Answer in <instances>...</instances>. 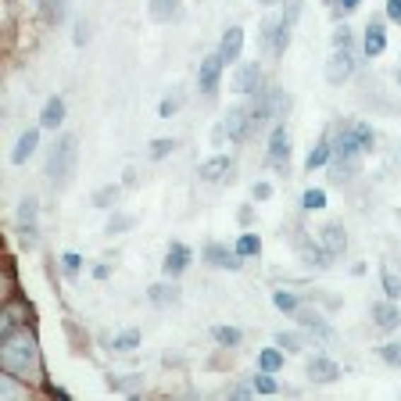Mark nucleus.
<instances>
[{
	"mask_svg": "<svg viewBox=\"0 0 401 401\" xmlns=\"http://www.w3.org/2000/svg\"><path fill=\"white\" fill-rule=\"evenodd\" d=\"M298 11H301V0H291V4H286V11H283V22L294 29V22H298Z\"/></svg>",
	"mask_w": 401,
	"mask_h": 401,
	"instance_id": "nucleus-37",
	"label": "nucleus"
},
{
	"mask_svg": "<svg viewBox=\"0 0 401 401\" xmlns=\"http://www.w3.org/2000/svg\"><path fill=\"white\" fill-rule=\"evenodd\" d=\"M76 158H79L76 136H57V144L50 147V158H47V176H50L54 187L69 183V176L76 172Z\"/></svg>",
	"mask_w": 401,
	"mask_h": 401,
	"instance_id": "nucleus-2",
	"label": "nucleus"
},
{
	"mask_svg": "<svg viewBox=\"0 0 401 401\" xmlns=\"http://www.w3.org/2000/svg\"><path fill=\"white\" fill-rule=\"evenodd\" d=\"M240 50H244V33L233 25V29H226V36H222V47H219V54H222V62H237L240 57Z\"/></svg>",
	"mask_w": 401,
	"mask_h": 401,
	"instance_id": "nucleus-14",
	"label": "nucleus"
},
{
	"mask_svg": "<svg viewBox=\"0 0 401 401\" xmlns=\"http://www.w3.org/2000/svg\"><path fill=\"white\" fill-rule=\"evenodd\" d=\"M272 305H276L283 315H294V312H298V298L286 294V291H276V294H272Z\"/></svg>",
	"mask_w": 401,
	"mask_h": 401,
	"instance_id": "nucleus-26",
	"label": "nucleus"
},
{
	"mask_svg": "<svg viewBox=\"0 0 401 401\" xmlns=\"http://www.w3.org/2000/svg\"><path fill=\"white\" fill-rule=\"evenodd\" d=\"M333 47H351V29L340 25V29L333 33Z\"/></svg>",
	"mask_w": 401,
	"mask_h": 401,
	"instance_id": "nucleus-38",
	"label": "nucleus"
},
{
	"mask_svg": "<svg viewBox=\"0 0 401 401\" xmlns=\"http://www.w3.org/2000/svg\"><path fill=\"white\" fill-rule=\"evenodd\" d=\"M133 222H136L133 215H111V219H107V233H111V237H115V233H126Z\"/></svg>",
	"mask_w": 401,
	"mask_h": 401,
	"instance_id": "nucleus-29",
	"label": "nucleus"
},
{
	"mask_svg": "<svg viewBox=\"0 0 401 401\" xmlns=\"http://www.w3.org/2000/svg\"><path fill=\"white\" fill-rule=\"evenodd\" d=\"M176 107H180V97H165V100H161V119H168Z\"/></svg>",
	"mask_w": 401,
	"mask_h": 401,
	"instance_id": "nucleus-41",
	"label": "nucleus"
},
{
	"mask_svg": "<svg viewBox=\"0 0 401 401\" xmlns=\"http://www.w3.org/2000/svg\"><path fill=\"white\" fill-rule=\"evenodd\" d=\"M359 4H362V0H340V8H344V11H355Z\"/></svg>",
	"mask_w": 401,
	"mask_h": 401,
	"instance_id": "nucleus-44",
	"label": "nucleus"
},
{
	"mask_svg": "<svg viewBox=\"0 0 401 401\" xmlns=\"http://www.w3.org/2000/svg\"><path fill=\"white\" fill-rule=\"evenodd\" d=\"M262 251V240L255 237V233H244L240 240H237V255L240 258H251V255H258Z\"/></svg>",
	"mask_w": 401,
	"mask_h": 401,
	"instance_id": "nucleus-27",
	"label": "nucleus"
},
{
	"mask_svg": "<svg viewBox=\"0 0 401 401\" xmlns=\"http://www.w3.org/2000/svg\"><path fill=\"white\" fill-rule=\"evenodd\" d=\"M222 54H208L204 62H201V69H197V86H201V93H215L219 90V79H222Z\"/></svg>",
	"mask_w": 401,
	"mask_h": 401,
	"instance_id": "nucleus-5",
	"label": "nucleus"
},
{
	"mask_svg": "<svg viewBox=\"0 0 401 401\" xmlns=\"http://www.w3.org/2000/svg\"><path fill=\"white\" fill-rule=\"evenodd\" d=\"M172 151H176V140H168V136H161V140L151 144V158H154V161H158V158H168Z\"/></svg>",
	"mask_w": 401,
	"mask_h": 401,
	"instance_id": "nucleus-31",
	"label": "nucleus"
},
{
	"mask_svg": "<svg viewBox=\"0 0 401 401\" xmlns=\"http://www.w3.org/2000/svg\"><path fill=\"white\" fill-rule=\"evenodd\" d=\"M380 359H383L387 366L401 369V344H383V348H380Z\"/></svg>",
	"mask_w": 401,
	"mask_h": 401,
	"instance_id": "nucleus-30",
	"label": "nucleus"
},
{
	"mask_svg": "<svg viewBox=\"0 0 401 401\" xmlns=\"http://www.w3.org/2000/svg\"><path fill=\"white\" fill-rule=\"evenodd\" d=\"M330 258H333V251H326L322 244H312V248H305V262H308V265H319V269H326V265H330Z\"/></svg>",
	"mask_w": 401,
	"mask_h": 401,
	"instance_id": "nucleus-25",
	"label": "nucleus"
},
{
	"mask_svg": "<svg viewBox=\"0 0 401 401\" xmlns=\"http://www.w3.org/2000/svg\"><path fill=\"white\" fill-rule=\"evenodd\" d=\"M305 373H308L312 383H333L340 376V366L333 359H326V355H315V359H308V369Z\"/></svg>",
	"mask_w": 401,
	"mask_h": 401,
	"instance_id": "nucleus-7",
	"label": "nucleus"
},
{
	"mask_svg": "<svg viewBox=\"0 0 401 401\" xmlns=\"http://www.w3.org/2000/svg\"><path fill=\"white\" fill-rule=\"evenodd\" d=\"M251 197H255V201H269V197H272V187H269V183H255V187H251Z\"/></svg>",
	"mask_w": 401,
	"mask_h": 401,
	"instance_id": "nucleus-39",
	"label": "nucleus"
},
{
	"mask_svg": "<svg viewBox=\"0 0 401 401\" xmlns=\"http://www.w3.org/2000/svg\"><path fill=\"white\" fill-rule=\"evenodd\" d=\"M62 262H65V272H69V276H76V272H79V265H83V258H79V255H65Z\"/></svg>",
	"mask_w": 401,
	"mask_h": 401,
	"instance_id": "nucleus-40",
	"label": "nucleus"
},
{
	"mask_svg": "<svg viewBox=\"0 0 401 401\" xmlns=\"http://www.w3.org/2000/svg\"><path fill=\"white\" fill-rule=\"evenodd\" d=\"M76 43H79V47L86 43V22H79V33H76Z\"/></svg>",
	"mask_w": 401,
	"mask_h": 401,
	"instance_id": "nucleus-43",
	"label": "nucleus"
},
{
	"mask_svg": "<svg viewBox=\"0 0 401 401\" xmlns=\"http://www.w3.org/2000/svg\"><path fill=\"white\" fill-rule=\"evenodd\" d=\"M355 76V57H351V47H333V57L326 62V79L333 86L348 83Z\"/></svg>",
	"mask_w": 401,
	"mask_h": 401,
	"instance_id": "nucleus-3",
	"label": "nucleus"
},
{
	"mask_svg": "<svg viewBox=\"0 0 401 401\" xmlns=\"http://www.w3.org/2000/svg\"><path fill=\"white\" fill-rule=\"evenodd\" d=\"M180 15V0H151V18L154 22H172Z\"/></svg>",
	"mask_w": 401,
	"mask_h": 401,
	"instance_id": "nucleus-18",
	"label": "nucleus"
},
{
	"mask_svg": "<svg viewBox=\"0 0 401 401\" xmlns=\"http://www.w3.org/2000/svg\"><path fill=\"white\" fill-rule=\"evenodd\" d=\"M111 201H119V187H104V190L93 194V204H97V208H107Z\"/></svg>",
	"mask_w": 401,
	"mask_h": 401,
	"instance_id": "nucleus-34",
	"label": "nucleus"
},
{
	"mask_svg": "<svg viewBox=\"0 0 401 401\" xmlns=\"http://www.w3.org/2000/svg\"><path fill=\"white\" fill-rule=\"evenodd\" d=\"M40 147V133L36 129H29V133H22V140H18V147L11 151V161L15 165H22V161H29V154Z\"/></svg>",
	"mask_w": 401,
	"mask_h": 401,
	"instance_id": "nucleus-17",
	"label": "nucleus"
},
{
	"mask_svg": "<svg viewBox=\"0 0 401 401\" xmlns=\"http://www.w3.org/2000/svg\"><path fill=\"white\" fill-rule=\"evenodd\" d=\"M387 18L401 25V0H390V4H387Z\"/></svg>",
	"mask_w": 401,
	"mask_h": 401,
	"instance_id": "nucleus-42",
	"label": "nucleus"
},
{
	"mask_svg": "<svg viewBox=\"0 0 401 401\" xmlns=\"http://www.w3.org/2000/svg\"><path fill=\"white\" fill-rule=\"evenodd\" d=\"M255 4H262V8H269V4H276V0H255Z\"/></svg>",
	"mask_w": 401,
	"mask_h": 401,
	"instance_id": "nucleus-45",
	"label": "nucleus"
},
{
	"mask_svg": "<svg viewBox=\"0 0 401 401\" xmlns=\"http://www.w3.org/2000/svg\"><path fill=\"white\" fill-rule=\"evenodd\" d=\"M298 319H301V326L315 330L319 337H330V326H326V322H322V319H319L315 312H308V308H305V312H298Z\"/></svg>",
	"mask_w": 401,
	"mask_h": 401,
	"instance_id": "nucleus-28",
	"label": "nucleus"
},
{
	"mask_svg": "<svg viewBox=\"0 0 401 401\" xmlns=\"http://www.w3.org/2000/svg\"><path fill=\"white\" fill-rule=\"evenodd\" d=\"M319 244H322L326 251L340 255V251H348V233H344V226H340V222H330V226L319 229Z\"/></svg>",
	"mask_w": 401,
	"mask_h": 401,
	"instance_id": "nucleus-8",
	"label": "nucleus"
},
{
	"mask_svg": "<svg viewBox=\"0 0 401 401\" xmlns=\"http://www.w3.org/2000/svg\"><path fill=\"white\" fill-rule=\"evenodd\" d=\"M291 158V140H286V126H276L272 136H269V161L272 165H283Z\"/></svg>",
	"mask_w": 401,
	"mask_h": 401,
	"instance_id": "nucleus-11",
	"label": "nucleus"
},
{
	"mask_svg": "<svg viewBox=\"0 0 401 401\" xmlns=\"http://www.w3.org/2000/svg\"><path fill=\"white\" fill-rule=\"evenodd\" d=\"M229 168H233V161H229L226 154H215V158H208V161L201 165V180H204V183H219V180H226Z\"/></svg>",
	"mask_w": 401,
	"mask_h": 401,
	"instance_id": "nucleus-12",
	"label": "nucleus"
},
{
	"mask_svg": "<svg viewBox=\"0 0 401 401\" xmlns=\"http://www.w3.org/2000/svg\"><path fill=\"white\" fill-rule=\"evenodd\" d=\"M255 390H258V394H276V380H272V373H258V376H255Z\"/></svg>",
	"mask_w": 401,
	"mask_h": 401,
	"instance_id": "nucleus-35",
	"label": "nucleus"
},
{
	"mask_svg": "<svg viewBox=\"0 0 401 401\" xmlns=\"http://www.w3.org/2000/svg\"><path fill=\"white\" fill-rule=\"evenodd\" d=\"M147 298H151L154 305H161V308H165V305H176V301H180V294L172 291V286H165V283H154L151 291H147Z\"/></svg>",
	"mask_w": 401,
	"mask_h": 401,
	"instance_id": "nucleus-20",
	"label": "nucleus"
},
{
	"mask_svg": "<svg viewBox=\"0 0 401 401\" xmlns=\"http://www.w3.org/2000/svg\"><path fill=\"white\" fill-rule=\"evenodd\" d=\"M36 211H40V201L36 197H25L18 204V226H36Z\"/></svg>",
	"mask_w": 401,
	"mask_h": 401,
	"instance_id": "nucleus-24",
	"label": "nucleus"
},
{
	"mask_svg": "<svg viewBox=\"0 0 401 401\" xmlns=\"http://www.w3.org/2000/svg\"><path fill=\"white\" fill-rule=\"evenodd\" d=\"M111 348H115V351H133V348H140V330H122L119 337L111 340Z\"/></svg>",
	"mask_w": 401,
	"mask_h": 401,
	"instance_id": "nucleus-22",
	"label": "nucleus"
},
{
	"mask_svg": "<svg viewBox=\"0 0 401 401\" xmlns=\"http://www.w3.org/2000/svg\"><path fill=\"white\" fill-rule=\"evenodd\" d=\"M330 158H333V147H330V140L322 136L315 147H312V154H308V172H315V168H322V165H330Z\"/></svg>",
	"mask_w": 401,
	"mask_h": 401,
	"instance_id": "nucleus-19",
	"label": "nucleus"
},
{
	"mask_svg": "<svg viewBox=\"0 0 401 401\" xmlns=\"http://www.w3.org/2000/svg\"><path fill=\"white\" fill-rule=\"evenodd\" d=\"M248 133H251V107H229L226 119H222V136L240 144Z\"/></svg>",
	"mask_w": 401,
	"mask_h": 401,
	"instance_id": "nucleus-4",
	"label": "nucleus"
},
{
	"mask_svg": "<svg viewBox=\"0 0 401 401\" xmlns=\"http://www.w3.org/2000/svg\"><path fill=\"white\" fill-rule=\"evenodd\" d=\"M397 86H401V69H397Z\"/></svg>",
	"mask_w": 401,
	"mask_h": 401,
	"instance_id": "nucleus-46",
	"label": "nucleus"
},
{
	"mask_svg": "<svg viewBox=\"0 0 401 401\" xmlns=\"http://www.w3.org/2000/svg\"><path fill=\"white\" fill-rule=\"evenodd\" d=\"M62 119H65V100H62V97H50V100L43 104L40 126H43V129H57V126H62Z\"/></svg>",
	"mask_w": 401,
	"mask_h": 401,
	"instance_id": "nucleus-15",
	"label": "nucleus"
},
{
	"mask_svg": "<svg viewBox=\"0 0 401 401\" xmlns=\"http://www.w3.org/2000/svg\"><path fill=\"white\" fill-rule=\"evenodd\" d=\"M258 369H262V373H279V369H283V355H279L276 348H265V351L258 355Z\"/></svg>",
	"mask_w": 401,
	"mask_h": 401,
	"instance_id": "nucleus-23",
	"label": "nucleus"
},
{
	"mask_svg": "<svg viewBox=\"0 0 401 401\" xmlns=\"http://www.w3.org/2000/svg\"><path fill=\"white\" fill-rule=\"evenodd\" d=\"M233 90L237 93H258L262 90V65L258 62H244L233 72Z\"/></svg>",
	"mask_w": 401,
	"mask_h": 401,
	"instance_id": "nucleus-6",
	"label": "nucleus"
},
{
	"mask_svg": "<svg viewBox=\"0 0 401 401\" xmlns=\"http://www.w3.org/2000/svg\"><path fill=\"white\" fill-rule=\"evenodd\" d=\"M301 204H305L308 211H319V208L326 204V194H322V190H305V197H301Z\"/></svg>",
	"mask_w": 401,
	"mask_h": 401,
	"instance_id": "nucleus-33",
	"label": "nucleus"
},
{
	"mask_svg": "<svg viewBox=\"0 0 401 401\" xmlns=\"http://www.w3.org/2000/svg\"><path fill=\"white\" fill-rule=\"evenodd\" d=\"M373 322H376V330H397V322H401V312H397L394 305L380 301V305L373 308Z\"/></svg>",
	"mask_w": 401,
	"mask_h": 401,
	"instance_id": "nucleus-16",
	"label": "nucleus"
},
{
	"mask_svg": "<svg viewBox=\"0 0 401 401\" xmlns=\"http://www.w3.org/2000/svg\"><path fill=\"white\" fill-rule=\"evenodd\" d=\"M383 291H387V298H401V279L394 272H383Z\"/></svg>",
	"mask_w": 401,
	"mask_h": 401,
	"instance_id": "nucleus-36",
	"label": "nucleus"
},
{
	"mask_svg": "<svg viewBox=\"0 0 401 401\" xmlns=\"http://www.w3.org/2000/svg\"><path fill=\"white\" fill-rule=\"evenodd\" d=\"M0 359H4V369L18 380H29L36 373V337L29 330H15V333H4V351H0Z\"/></svg>",
	"mask_w": 401,
	"mask_h": 401,
	"instance_id": "nucleus-1",
	"label": "nucleus"
},
{
	"mask_svg": "<svg viewBox=\"0 0 401 401\" xmlns=\"http://www.w3.org/2000/svg\"><path fill=\"white\" fill-rule=\"evenodd\" d=\"M383 47H387V33H383V22H369L366 25V57H380L383 54Z\"/></svg>",
	"mask_w": 401,
	"mask_h": 401,
	"instance_id": "nucleus-13",
	"label": "nucleus"
},
{
	"mask_svg": "<svg viewBox=\"0 0 401 401\" xmlns=\"http://www.w3.org/2000/svg\"><path fill=\"white\" fill-rule=\"evenodd\" d=\"M211 333H215V340L222 344V348H237V344L244 340V333H240L237 326H215Z\"/></svg>",
	"mask_w": 401,
	"mask_h": 401,
	"instance_id": "nucleus-21",
	"label": "nucleus"
},
{
	"mask_svg": "<svg viewBox=\"0 0 401 401\" xmlns=\"http://www.w3.org/2000/svg\"><path fill=\"white\" fill-rule=\"evenodd\" d=\"M187 265H190V248L187 244H172L168 255H165V265H161L165 276H183Z\"/></svg>",
	"mask_w": 401,
	"mask_h": 401,
	"instance_id": "nucleus-10",
	"label": "nucleus"
},
{
	"mask_svg": "<svg viewBox=\"0 0 401 401\" xmlns=\"http://www.w3.org/2000/svg\"><path fill=\"white\" fill-rule=\"evenodd\" d=\"M276 344L283 351H301V337L298 333H276Z\"/></svg>",
	"mask_w": 401,
	"mask_h": 401,
	"instance_id": "nucleus-32",
	"label": "nucleus"
},
{
	"mask_svg": "<svg viewBox=\"0 0 401 401\" xmlns=\"http://www.w3.org/2000/svg\"><path fill=\"white\" fill-rule=\"evenodd\" d=\"M204 262H211V265H219V269H233V272L244 265L237 251H229V248H222V244H208V248H204Z\"/></svg>",
	"mask_w": 401,
	"mask_h": 401,
	"instance_id": "nucleus-9",
	"label": "nucleus"
}]
</instances>
